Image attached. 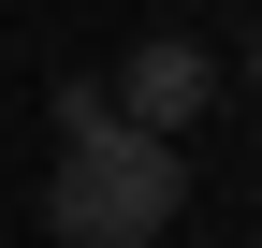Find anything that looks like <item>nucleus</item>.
<instances>
[{
	"mask_svg": "<svg viewBox=\"0 0 262 248\" xmlns=\"http://www.w3.org/2000/svg\"><path fill=\"white\" fill-rule=\"evenodd\" d=\"M175 204H189V175H175V146L160 132H73L58 146V175H44V219H58V248H160L175 234Z\"/></svg>",
	"mask_w": 262,
	"mask_h": 248,
	"instance_id": "f257e3e1",
	"label": "nucleus"
},
{
	"mask_svg": "<svg viewBox=\"0 0 262 248\" xmlns=\"http://www.w3.org/2000/svg\"><path fill=\"white\" fill-rule=\"evenodd\" d=\"M204 88H219V58L189 44V29H146V44L117 58V88H102V102H117V132H160V146H175L189 117H204Z\"/></svg>",
	"mask_w": 262,
	"mask_h": 248,
	"instance_id": "f03ea898",
	"label": "nucleus"
},
{
	"mask_svg": "<svg viewBox=\"0 0 262 248\" xmlns=\"http://www.w3.org/2000/svg\"><path fill=\"white\" fill-rule=\"evenodd\" d=\"M248 88H262V29H248Z\"/></svg>",
	"mask_w": 262,
	"mask_h": 248,
	"instance_id": "7ed1b4c3",
	"label": "nucleus"
}]
</instances>
